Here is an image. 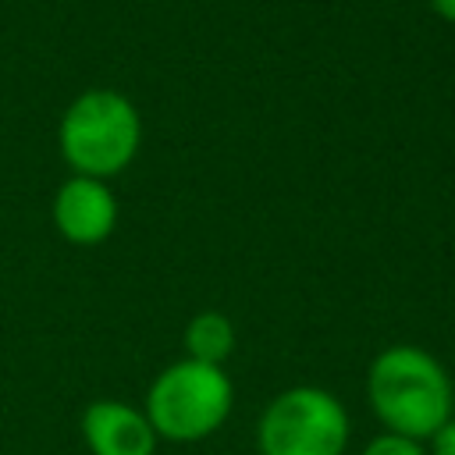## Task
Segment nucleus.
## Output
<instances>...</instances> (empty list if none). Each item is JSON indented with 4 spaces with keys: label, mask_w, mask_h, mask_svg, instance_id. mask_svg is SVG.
<instances>
[{
    "label": "nucleus",
    "mask_w": 455,
    "mask_h": 455,
    "mask_svg": "<svg viewBox=\"0 0 455 455\" xmlns=\"http://www.w3.org/2000/svg\"><path fill=\"white\" fill-rule=\"evenodd\" d=\"M430 455H455V419H448L444 427L434 430V437H430Z\"/></svg>",
    "instance_id": "obj_9"
},
{
    "label": "nucleus",
    "mask_w": 455,
    "mask_h": 455,
    "mask_svg": "<svg viewBox=\"0 0 455 455\" xmlns=\"http://www.w3.org/2000/svg\"><path fill=\"white\" fill-rule=\"evenodd\" d=\"M185 352L196 363L224 366V359L235 352V323L217 309L196 313L185 327Z\"/></svg>",
    "instance_id": "obj_7"
},
{
    "label": "nucleus",
    "mask_w": 455,
    "mask_h": 455,
    "mask_svg": "<svg viewBox=\"0 0 455 455\" xmlns=\"http://www.w3.org/2000/svg\"><path fill=\"white\" fill-rule=\"evenodd\" d=\"M82 441L92 455H153L156 430L142 409L100 398L82 412Z\"/></svg>",
    "instance_id": "obj_6"
},
{
    "label": "nucleus",
    "mask_w": 455,
    "mask_h": 455,
    "mask_svg": "<svg viewBox=\"0 0 455 455\" xmlns=\"http://www.w3.org/2000/svg\"><path fill=\"white\" fill-rule=\"evenodd\" d=\"M256 444L259 455H341L348 448V412L331 391L295 384L263 409Z\"/></svg>",
    "instance_id": "obj_4"
},
{
    "label": "nucleus",
    "mask_w": 455,
    "mask_h": 455,
    "mask_svg": "<svg viewBox=\"0 0 455 455\" xmlns=\"http://www.w3.org/2000/svg\"><path fill=\"white\" fill-rule=\"evenodd\" d=\"M142 142V117L135 103L117 89H85L71 100L57 124V146L64 164L82 178L121 174Z\"/></svg>",
    "instance_id": "obj_2"
},
{
    "label": "nucleus",
    "mask_w": 455,
    "mask_h": 455,
    "mask_svg": "<svg viewBox=\"0 0 455 455\" xmlns=\"http://www.w3.org/2000/svg\"><path fill=\"white\" fill-rule=\"evenodd\" d=\"M366 398L373 416L402 437L430 441L451 419L455 391L444 366L419 345L384 348L366 373Z\"/></svg>",
    "instance_id": "obj_1"
},
{
    "label": "nucleus",
    "mask_w": 455,
    "mask_h": 455,
    "mask_svg": "<svg viewBox=\"0 0 455 455\" xmlns=\"http://www.w3.org/2000/svg\"><path fill=\"white\" fill-rule=\"evenodd\" d=\"M53 224L71 245H100L117 228V196L100 178L71 174L53 196Z\"/></svg>",
    "instance_id": "obj_5"
},
{
    "label": "nucleus",
    "mask_w": 455,
    "mask_h": 455,
    "mask_svg": "<svg viewBox=\"0 0 455 455\" xmlns=\"http://www.w3.org/2000/svg\"><path fill=\"white\" fill-rule=\"evenodd\" d=\"M363 455H427V448L419 441H412V437H402V434L384 430V434H377V437L366 441Z\"/></svg>",
    "instance_id": "obj_8"
},
{
    "label": "nucleus",
    "mask_w": 455,
    "mask_h": 455,
    "mask_svg": "<svg viewBox=\"0 0 455 455\" xmlns=\"http://www.w3.org/2000/svg\"><path fill=\"white\" fill-rule=\"evenodd\" d=\"M235 405V384L224 366L181 359L171 363L146 391V419L164 441H203L224 427Z\"/></svg>",
    "instance_id": "obj_3"
},
{
    "label": "nucleus",
    "mask_w": 455,
    "mask_h": 455,
    "mask_svg": "<svg viewBox=\"0 0 455 455\" xmlns=\"http://www.w3.org/2000/svg\"><path fill=\"white\" fill-rule=\"evenodd\" d=\"M430 11H434L441 21L455 25V0H430Z\"/></svg>",
    "instance_id": "obj_10"
}]
</instances>
